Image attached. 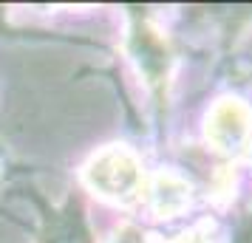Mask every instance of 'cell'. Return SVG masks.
Returning <instances> with one entry per match:
<instances>
[{"instance_id":"cell-1","label":"cell","mask_w":252,"mask_h":243,"mask_svg":"<svg viewBox=\"0 0 252 243\" xmlns=\"http://www.w3.org/2000/svg\"><path fill=\"white\" fill-rule=\"evenodd\" d=\"M133 178H136L133 162L122 150H105L94 156L91 164L85 167V181L99 195H122L133 184Z\"/></svg>"}]
</instances>
